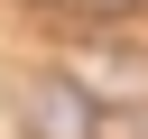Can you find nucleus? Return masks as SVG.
Instances as JSON below:
<instances>
[{"label": "nucleus", "instance_id": "f257e3e1", "mask_svg": "<svg viewBox=\"0 0 148 139\" xmlns=\"http://www.w3.org/2000/svg\"><path fill=\"white\" fill-rule=\"evenodd\" d=\"M18 130L28 139H102V111L74 74H28L18 83Z\"/></svg>", "mask_w": 148, "mask_h": 139}, {"label": "nucleus", "instance_id": "f03ea898", "mask_svg": "<svg viewBox=\"0 0 148 139\" xmlns=\"http://www.w3.org/2000/svg\"><path fill=\"white\" fill-rule=\"evenodd\" d=\"M74 83L92 102H148V56H120V46H74Z\"/></svg>", "mask_w": 148, "mask_h": 139}, {"label": "nucleus", "instance_id": "7ed1b4c3", "mask_svg": "<svg viewBox=\"0 0 148 139\" xmlns=\"http://www.w3.org/2000/svg\"><path fill=\"white\" fill-rule=\"evenodd\" d=\"M74 9H139V0H74Z\"/></svg>", "mask_w": 148, "mask_h": 139}]
</instances>
